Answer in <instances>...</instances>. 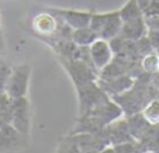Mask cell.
<instances>
[{"mask_svg":"<svg viewBox=\"0 0 159 153\" xmlns=\"http://www.w3.org/2000/svg\"><path fill=\"white\" fill-rule=\"evenodd\" d=\"M147 37L150 38V42H151L152 47H153V50L158 52L159 50V31H154V30H148V34H147Z\"/></svg>","mask_w":159,"mask_h":153,"instance_id":"21","label":"cell"},{"mask_svg":"<svg viewBox=\"0 0 159 153\" xmlns=\"http://www.w3.org/2000/svg\"><path fill=\"white\" fill-rule=\"evenodd\" d=\"M141 114L151 124L159 123V98L154 97L145 105Z\"/></svg>","mask_w":159,"mask_h":153,"instance_id":"17","label":"cell"},{"mask_svg":"<svg viewBox=\"0 0 159 153\" xmlns=\"http://www.w3.org/2000/svg\"><path fill=\"white\" fill-rule=\"evenodd\" d=\"M30 104L26 97H22L12 101L11 115H10V124L23 135L26 137L29 134L30 128Z\"/></svg>","mask_w":159,"mask_h":153,"instance_id":"5","label":"cell"},{"mask_svg":"<svg viewBox=\"0 0 159 153\" xmlns=\"http://www.w3.org/2000/svg\"><path fill=\"white\" fill-rule=\"evenodd\" d=\"M97 38L98 36L91 29V26H86V28H80V29L73 30L71 40L79 47H90Z\"/></svg>","mask_w":159,"mask_h":153,"instance_id":"16","label":"cell"},{"mask_svg":"<svg viewBox=\"0 0 159 153\" xmlns=\"http://www.w3.org/2000/svg\"><path fill=\"white\" fill-rule=\"evenodd\" d=\"M59 60L60 64L64 66L65 71L71 77V80L73 81L75 89L85 84L98 80L99 73L93 67V65L88 61L80 59H65V57H59Z\"/></svg>","mask_w":159,"mask_h":153,"instance_id":"2","label":"cell"},{"mask_svg":"<svg viewBox=\"0 0 159 153\" xmlns=\"http://www.w3.org/2000/svg\"><path fill=\"white\" fill-rule=\"evenodd\" d=\"M57 152H80L78 142L75 140V137L73 134H68L65 137L60 140V142L57 144Z\"/></svg>","mask_w":159,"mask_h":153,"instance_id":"19","label":"cell"},{"mask_svg":"<svg viewBox=\"0 0 159 153\" xmlns=\"http://www.w3.org/2000/svg\"><path fill=\"white\" fill-rule=\"evenodd\" d=\"M139 152H159V123L151 124L138 141Z\"/></svg>","mask_w":159,"mask_h":153,"instance_id":"12","label":"cell"},{"mask_svg":"<svg viewBox=\"0 0 159 153\" xmlns=\"http://www.w3.org/2000/svg\"><path fill=\"white\" fill-rule=\"evenodd\" d=\"M75 90L79 99V115L90 113L96 106L103 104L111 98L99 86L98 81L85 84L80 88H77Z\"/></svg>","mask_w":159,"mask_h":153,"instance_id":"3","label":"cell"},{"mask_svg":"<svg viewBox=\"0 0 159 153\" xmlns=\"http://www.w3.org/2000/svg\"><path fill=\"white\" fill-rule=\"evenodd\" d=\"M105 132H107V137L109 139V142L112 146L120 145L123 142H129V141H136L130 134L126 117H121L117 121L108 124Z\"/></svg>","mask_w":159,"mask_h":153,"instance_id":"11","label":"cell"},{"mask_svg":"<svg viewBox=\"0 0 159 153\" xmlns=\"http://www.w3.org/2000/svg\"><path fill=\"white\" fill-rule=\"evenodd\" d=\"M30 74H31V68L29 65L22 64L13 67L7 84L4 90H1V92H6L12 99L26 97Z\"/></svg>","mask_w":159,"mask_h":153,"instance_id":"4","label":"cell"},{"mask_svg":"<svg viewBox=\"0 0 159 153\" xmlns=\"http://www.w3.org/2000/svg\"><path fill=\"white\" fill-rule=\"evenodd\" d=\"M32 30L39 38L55 37L59 31V19L52 12H41L32 19Z\"/></svg>","mask_w":159,"mask_h":153,"instance_id":"8","label":"cell"},{"mask_svg":"<svg viewBox=\"0 0 159 153\" xmlns=\"http://www.w3.org/2000/svg\"><path fill=\"white\" fill-rule=\"evenodd\" d=\"M49 12L55 15L61 22H64L66 25H68L73 30L80 29V28H86L90 26L92 13L90 11L85 10H72V8H55L49 7Z\"/></svg>","mask_w":159,"mask_h":153,"instance_id":"6","label":"cell"},{"mask_svg":"<svg viewBox=\"0 0 159 153\" xmlns=\"http://www.w3.org/2000/svg\"><path fill=\"white\" fill-rule=\"evenodd\" d=\"M126 120H127L130 134H132L133 139L136 140V141H139L143 137L146 130L151 126V123L143 117V115L141 113L128 115V116H126Z\"/></svg>","mask_w":159,"mask_h":153,"instance_id":"14","label":"cell"},{"mask_svg":"<svg viewBox=\"0 0 159 153\" xmlns=\"http://www.w3.org/2000/svg\"><path fill=\"white\" fill-rule=\"evenodd\" d=\"M89 52H90L91 62L98 71V73L103 68H105L115 57V54L110 47L109 41L102 40V38H97L89 47Z\"/></svg>","mask_w":159,"mask_h":153,"instance_id":"7","label":"cell"},{"mask_svg":"<svg viewBox=\"0 0 159 153\" xmlns=\"http://www.w3.org/2000/svg\"><path fill=\"white\" fill-rule=\"evenodd\" d=\"M136 78L132 77L130 74H125V75H120L117 78L109 79V80H101L98 79V84L102 89L109 95L110 97H115L122 95L125 92H127L128 90H130L134 84H135Z\"/></svg>","mask_w":159,"mask_h":153,"instance_id":"10","label":"cell"},{"mask_svg":"<svg viewBox=\"0 0 159 153\" xmlns=\"http://www.w3.org/2000/svg\"><path fill=\"white\" fill-rule=\"evenodd\" d=\"M141 68L145 73L154 74L159 72V54H157L154 50L146 54L140 61Z\"/></svg>","mask_w":159,"mask_h":153,"instance_id":"18","label":"cell"},{"mask_svg":"<svg viewBox=\"0 0 159 153\" xmlns=\"http://www.w3.org/2000/svg\"><path fill=\"white\" fill-rule=\"evenodd\" d=\"M88 114H91V115L96 116L97 119H99L105 126L110 124L112 122L117 121L119 119L123 117V115H125L123 109L112 98H110L109 101H107L103 104L96 106L95 109H92Z\"/></svg>","mask_w":159,"mask_h":153,"instance_id":"9","label":"cell"},{"mask_svg":"<svg viewBox=\"0 0 159 153\" xmlns=\"http://www.w3.org/2000/svg\"><path fill=\"white\" fill-rule=\"evenodd\" d=\"M23 137L12 124L0 123V151H6L17 146Z\"/></svg>","mask_w":159,"mask_h":153,"instance_id":"13","label":"cell"},{"mask_svg":"<svg viewBox=\"0 0 159 153\" xmlns=\"http://www.w3.org/2000/svg\"><path fill=\"white\" fill-rule=\"evenodd\" d=\"M90 26L97 34L98 38L111 41L121 35L122 31V19L119 11L107 12V13H92Z\"/></svg>","mask_w":159,"mask_h":153,"instance_id":"1","label":"cell"},{"mask_svg":"<svg viewBox=\"0 0 159 153\" xmlns=\"http://www.w3.org/2000/svg\"><path fill=\"white\" fill-rule=\"evenodd\" d=\"M12 68L10 65H7L5 61H1V66H0V71H1V90H4V88L6 86L8 81V78L11 75Z\"/></svg>","mask_w":159,"mask_h":153,"instance_id":"20","label":"cell"},{"mask_svg":"<svg viewBox=\"0 0 159 153\" xmlns=\"http://www.w3.org/2000/svg\"><path fill=\"white\" fill-rule=\"evenodd\" d=\"M119 13L123 24L145 19V15H143L138 0H128L127 2L119 10Z\"/></svg>","mask_w":159,"mask_h":153,"instance_id":"15","label":"cell"}]
</instances>
